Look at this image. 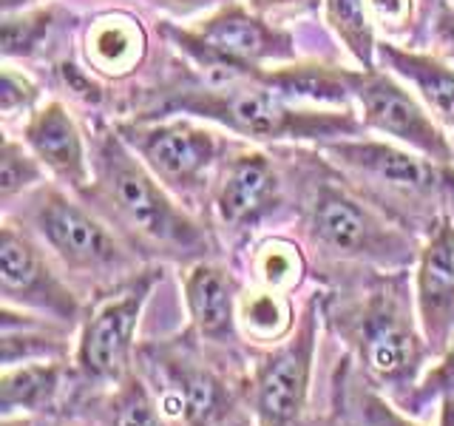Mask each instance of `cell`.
Returning a JSON list of instances; mask_svg holds the SVG:
<instances>
[{"label": "cell", "instance_id": "ac0fdd59", "mask_svg": "<svg viewBox=\"0 0 454 426\" xmlns=\"http://www.w3.org/2000/svg\"><path fill=\"white\" fill-rule=\"evenodd\" d=\"M74 367L63 361H28L0 373V418H51L74 401Z\"/></svg>", "mask_w": 454, "mask_h": 426}, {"label": "cell", "instance_id": "6da1fadb", "mask_svg": "<svg viewBox=\"0 0 454 426\" xmlns=\"http://www.w3.org/2000/svg\"><path fill=\"white\" fill-rule=\"evenodd\" d=\"M324 324L340 338L358 375L401 406L434 361L415 310L409 270L349 279L324 293Z\"/></svg>", "mask_w": 454, "mask_h": 426}, {"label": "cell", "instance_id": "74e56055", "mask_svg": "<svg viewBox=\"0 0 454 426\" xmlns=\"http://www.w3.org/2000/svg\"><path fill=\"white\" fill-rule=\"evenodd\" d=\"M420 6V20L423 23H434V18L440 14V9H446V0H418Z\"/></svg>", "mask_w": 454, "mask_h": 426}, {"label": "cell", "instance_id": "9a60e30c", "mask_svg": "<svg viewBox=\"0 0 454 426\" xmlns=\"http://www.w3.org/2000/svg\"><path fill=\"white\" fill-rule=\"evenodd\" d=\"M420 330L434 359L454 338V217L443 213L420 241L411 273Z\"/></svg>", "mask_w": 454, "mask_h": 426}, {"label": "cell", "instance_id": "f546056e", "mask_svg": "<svg viewBox=\"0 0 454 426\" xmlns=\"http://www.w3.org/2000/svg\"><path fill=\"white\" fill-rule=\"evenodd\" d=\"M40 99V89L37 83L23 75V71H14L9 63L4 66V80H0V114L4 120L12 122L18 117H32V111Z\"/></svg>", "mask_w": 454, "mask_h": 426}, {"label": "cell", "instance_id": "8992f818", "mask_svg": "<svg viewBox=\"0 0 454 426\" xmlns=\"http://www.w3.org/2000/svg\"><path fill=\"white\" fill-rule=\"evenodd\" d=\"M4 219L26 227L80 293L106 296L148 264L85 199H74L49 182L26 193L20 208L6 210Z\"/></svg>", "mask_w": 454, "mask_h": 426}, {"label": "cell", "instance_id": "7a4b0ae2", "mask_svg": "<svg viewBox=\"0 0 454 426\" xmlns=\"http://www.w3.org/2000/svg\"><path fill=\"white\" fill-rule=\"evenodd\" d=\"M148 264L213 259L216 239L128 148L117 128L91 139V182L77 193Z\"/></svg>", "mask_w": 454, "mask_h": 426}, {"label": "cell", "instance_id": "4dcf8cb0", "mask_svg": "<svg viewBox=\"0 0 454 426\" xmlns=\"http://www.w3.org/2000/svg\"><path fill=\"white\" fill-rule=\"evenodd\" d=\"M54 75H57V83H60V89L71 99H77L80 106H99L106 99L103 83L94 77L91 68H80L74 60H60L54 66Z\"/></svg>", "mask_w": 454, "mask_h": 426}, {"label": "cell", "instance_id": "b9f144b4", "mask_svg": "<svg viewBox=\"0 0 454 426\" xmlns=\"http://www.w3.org/2000/svg\"><path fill=\"white\" fill-rule=\"evenodd\" d=\"M449 213L454 217V177H451V188H449Z\"/></svg>", "mask_w": 454, "mask_h": 426}, {"label": "cell", "instance_id": "277c9868", "mask_svg": "<svg viewBox=\"0 0 454 426\" xmlns=\"http://www.w3.org/2000/svg\"><path fill=\"white\" fill-rule=\"evenodd\" d=\"M264 75V71H262ZM170 114H188L227 128L236 137L250 142H324L364 137L366 125L355 111L344 108H312L298 106L281 97L259 80L231 83V85H182L168 91V97L137 114L142 120L170 117Z\"/></svg>", "mask_w": 454, "mask_h": 426}, {"label": "cell", "instance_id": "3957f363", "mask_svg": "<svg viewBox=\"0 0 454 426\" xmlns=\"http://www.w3.org/2000/svg\"><path fill=\"white\" fill-rule=\"evenodd\" d=\"M304 182L298 225L307 253L316 256L318 264L352 273L415 267L423 239L369 202L330 162H309Z\"/></svg>", "mask_w": 454, "mask_h": 426}, {"label": "cell", "instance_id": "1f68e13d", "mask_svg": "<svg viewBox=\"0 0 454 426\" xmlns=\"http://www.w3.org/2000/svg\"><path fill=\"white\" fill-rule=\"evenodd\" d=\"M369 12L387 32H406L415 18V0H369Z\"/></svg>", "mask_w": 454, "mask_h": 426}, {"label": "cell", "instance_id": "7402d4cb", "mask_svg": "<svg viewBox=\"0 0 454 426\" xmlns=\"http://www.w3.org/2000/svg\"><path fill=\"white\" fill-rule=\"evenodd\" d=\"M77 330L63 327L51 319L32 316V312L4 307V367L28 361H71Z\"/></svg>", "mask_w": 454, "mask_h": 426}, {"label": "cell", "instance_id": "ba28073f", "mask_svg": "<svg viewBox=\"0 0 454 426\" xmlns=\"http://www.w3.org/2000/svg\"><path fill=\"white\" fill-rule=\"evenodd\" d=\"M160 281L162 267L145 264L131 281L106 296H97V302L85 310L74 335V352H71L77 383L71 406L114 390L137 369L142 344L139 324L145 316L148 298Z\"/></svg>", "mask_w": 454, "mask_h": 426}, {"label": "cell", "instance_id": "4fadbf2b", "mask_svg": "<svg viewBox=\"0 0 454 426\" xmlns=\"http://www.w3.org/2000/svg\"><path fill=\"white\" fill-rule=\"evenodd\" d=\"M352 97L366 131L389 137L397 146L429 156L440 165H454V146L440 131L437 120L395 75L378 68L352 71Z\"/></svg>", "mask_w": 454, "mask_h": 426}, {"label": "cell", "instance_id": "8fae6325", "mask_svg": "<svg viewBox=\"0 0 454 426\" xmlns=\"http://www.w3.org/2000/svg\"><path fill=\"white\" fill-rule=\"evenodd\" d=\"M0 290L4 307L51 319L71 330H77L89 310L82 293L46 248L12 219H4L0 231Z\"/></svg>", "mask_w": 454, "mask_h": 426}, {"label": "cell", "instance_id": "d6a6232c", "mask_svg": "<svg viewBox=\"0 0 454 426\" xmlns=\"http://www.w3.org/2000/svg\"><path fill=\"white\" fill-rule=\"evenodd\" d=\"M253 12H259L262 18L273 14V18H284V14H307L321 6V0H247Z\"/></svg>", "mask_w": 454, "mask_h": 426}, {"label": "cell", "instance_id": "83f0119b", "mask_svg": "<svg viewBox=\"0 0 454 426\" xmlns=\"http://www.w3.org/2000/svg\"><path fill=\"white\" fill-rule=\"evenodd\" d=\"M46 174L49 170L28 151L26 142L6 137L4 151H0V205H4V210H9L26 193L40 188L46 182Z\"/></svg>", "mask_w": 454, "mask_h": 426}, {"label": "cell", "instance_id": "44dd1931", "mask_svg": "<svg viewBox=\"0 0 454 426\" xmlns=\"http://www.w3.org/2000/svg\"><path fill=\"white\" fill-rule=\"evenodd\" d=\"M298 319H301V310L295 307L290 293L255 288V284L247 281L241 284L236 324L241 344L250 352L270 350L281 344V341H287L295 333Z\"/></svg>", "mask_w": 454, "mask_h": 426}, {"label": "cell", "instance_id": "2e32d148", "mask_svg": "<svg viewBox=\"0 0 454 426\" xmlns=\"http://www.w3.org/2000/svg\"><path fill=\"white\" fill-rule=\"evenodd\" d=\"M193 32L219 54L247 68L295 60V37L287 28L267 23L259 12L241 6L236 0H227L224 6L213 9V14H207Z\"/></svg>", "mask_w": 454, "mask_h": 426}, {"label": "cell", "instance_id": "4316f807", "mask_svg": "<svg viewBox=\"0 0 454 426\" xmlns=\"http://www.w3.org/2000/svg\"><path fill=\"white\" fill-rule=\"evenodd\" d=\"M57 26L54 6H28L20 12H4V57L9 60H26L37 57L49 43Z\"/></svg>", "mask_w": 454, "mask_h": 426}, {"label": "cell", "instance_id": "5b68a950", "mask_svg": "<svg viewBox=\"0 0 454 426\" xmlns=\"http://www.w3.org/2000/svg\"><path fill=\"white\" fill-rule=\"evenodd\" d=\"M137 369L170 426H241L247 359L202 344L188 327L174 338L142 341Z\"/></svg>", "mask_w": 454, "mask_h": 426}, {"label": "cell", "instance_id": "ffe728a7", "mask_svg": "<svg viewBox=\"0 0 454 426\" xmlns=\"http://www.w3.org/2000/svg\"><path fill=\"white\" fill-rule=\"evenodd\" d=\"M145 51V28L125 12L99 14L85 32V60H89L94 75H106L114 80L128 77L139 68Z\"/></svg>", "mask_w": 454, "mask_h": 426}, {"label": "cell", "instance_id": "f35d334b", "mask_svg": "<svg viewBox=\"0 0 454 426\" xmlns=\"http://www.w3.org/2000/svg\"><path fill=\"white\" fill-rule=\"evenodd\" d=\"M318 426H349V418H347V409H344V404H340V395H338V412L333 418H326V421H321Z\"/></svg>", "mask_w": 454, "mask_h": 426}, {"label": "cell", "instance_id": "f1b7e54d", "mask_svg": "<svg viewBox=\"0 0 454 426\" xmlns=\"http://www.w3.org/2000/svg\"><path fill=\"white\" fill-rule=\"evenodd\" d=\"M443 398H454V338L446 344V350L429 364V369L418 381V387L401 404L409 415L420 421H432L434 409Z\"/></svg>", "mask_w": 454, "mask_h": 426}, {"label": "cell", "instance_id": "603a6c76", "mask_svg": "<svg viewBox=\"0 0 454 426\" xmlns=\"http://www.w3.org/2000/svg\"><path fill=\"white\" fill-rule=\"evenodd\" d=\"M247 284L295 296L309 276V253L301 241L287 236H264L250 241L245 256Z\"/></svg>", "mask_w": 454, "mask_h": 426}, {"label": "cell", "instance_id": "e575fe53", "mask_svg": "<svg viewBox=\"0 0 454 426\" xmlns=\"http://www.w3.org/2000/svg\"><path fill=\"white\" fill-rule=\"evenodd\" d=\"M434 37L440 40V46H443L449 60H454V6H446L440 9V14L434 18Z\"/></svg>", "mask_w": 454, "mask_h": 426}, {"label": "cell", "instance_id": "30bf717a", "mask_svg": "<svg viewBox=\"0 0 454 426\" xmlns=\"http://www.w3.org/2000/svg\"><path fill=\"white\" fill-rule=\"evenodd\" d=\"M117 131L151 174L184 205H193L207 188H213L216 170L231 151L222 134L182 114L153 120L134 117L117 122Z\"/></svg>", "mask_w": 454, "mask_h": 426}, {"label": "cell", "instance_id": "e0dca14e", "mask_svg": "<svg viewBox=\"0 0 454 426\" xmlns=\"http://www.w3.org/2000/svg\"><path fill=\"white\" fill-rule=\"evenodd\" d=\"M23 142L43 162V168L71 193L89 188L91 154L85 148L77 120L60 99H51V103L35 108L32 117H26Z\"/></svg>", "mask_w": 454, "mask_h": 426}, {"label": "cell", "instance_id": "9c48e42d", "mask_svg": "<svg viewBox=\"0 0 454 426\" xmlns=\"http://www.w3.org/2000/svg\"><path fill=\"white\" fill-rule=\"evenodd\" d=\"M321 327L324 293H312L287 341L247 352L245 409L250 426H304L316 381Z\"/></svg>", "mask_w": 454, "mask_h": 426}, {"label": "cell", "instance_id": "d6986e66", "mask_svg": "<svg viewBox=\"0 0 454 426\" xmlns=\"http://www.w3.org/2000/svg\"><path fill=\"white\" fill-rule=\"evenodd\" d=\"M378 63L389 68V75L401 77L409 89H415L429 114L449 128H454V66L443 57L415 49H401L395 43H378Z\"/></svg>", "mask_w": 454, "mask_h": 426}, {"label": "cell", "instance_id": "7c38bea8", "mask_svg": "<svg viewBox=\"0 0 454 426\" xmlns=\"http://www.w3.org/2000/svg\"><path fill=\"white\" fill-rule=\"evenodd\" d=\"M216 231L231 245H247L284 208V179L267 154L236 148L227 154L210 188Z\"/></svg>", "mask_w": 454, "mask_h": 426}, {"label": "cell", "instance_id": "836d02e7", "mask_svg": "<svg viewBox=\"0 0 454 426\" xmlns=\"http://www.w3.org/2000/svg\"><path fill=\"white\" fill-rule=\"evenodd\" d=\"M227 0H156V6L176 14V18H191V14L207 12V9H219Z\"/></svg>", "mask_w": 454, "mask_h": 426}, {"label": "cell", "instance_id": "d4e9b609", "mask_svg": "<svg viewBox=\"0 0 454 426\" xmlns=\"http://www.w3.org/2000/svg\"><path fill=\"white\" fill-rule=\"evenodd\" d=\"M326 23L361 68H378V40L369 0H324Z\"/></svg>", "mask_w": 454, "mask_h": 426}, {"label": "cell", "instance_id": "8d00e7d4", "mask_svg": "<svg viewBox=\"0 0 454 426\" xmlns=\"http://www.w3.org/2000/svg\"><path fill=\"white\" fill-rule=\"evenodd\" d=\"M432 426H454V398H443L434 409Z\"/></svg>", "mask_w": 454, "mask_h": 426}, {"label": "cell", "instance_id": "52a82bcc", "mask_svg": "<svg viewBox=\"0 0 454 426\" xmlns=\"http://www.w3.org/2000/svg\"><path fill=\"white\" fill-rule=\"evenodd\" d=\"M318 148L338 165L340 174L355 179L352 185L369 202L420 239L449 213L454 165H440L403 146L366 137L333 139Z\"/></svg>", "mask_w": 454, "mask_h": 426}, {"label": "cell", "instance_id": "d590c367", "mask_svg": "<svg viewBox=\"0 0 454 426\" xmlns=\"http://www.w3.org/2000/svg\"><path fill=\"white\" fill-rule=\"evenodd\" d=\"M40 426H97V421L91 415H85L82 409H66L60 415L43 418Z\"/></svg>", "mask_w": 454, "mask_h": 426}, {"label": "cell", "instance_id": "cb8c5ba5", "mask_svg": "<svg viewBox=\"0 0 454 426\" xmlns=\"http://www.w3.org/2000/svg\"><path fill=\"white\" fill-rule=\"evenodd\" d=\"M71 409H82L97 421V426H170L139 369H134L114 390L99 392Z\"/></svg>", "mask_w": 454, "mask_h": 426}, {"label": "cell", "instance_id": "5bb4252c", "mask_svg": "<svg viewBox=\"0 0 454 426\" xmlns=\"http://www.w3.org/2000/svg\"><path fill=\"white\" fill-rule=\"evenodd\" d=\"M179 284L193 335L210 350L239 355L245 344L239 335L236 310L245 279H239L233 267L222 264L213 256V259L184 264L179 270Z\"/></svg>", "mask_w": 454, "mask_h": 426}, {"label": "cell", "instance_id": "ab89813d", "mask_svg": "<svg viewBox=\"0 0 454 426\" xmlns=\"http://www.w3.org/2000/svg\"><path fill=\"white\" fill-rule=\"evenodd\" d=\"M35 4H37V0H0V9H4V12H20V9H28Z\"/></svg>", "mask_w": 454, "mask_h": 426}, {"label": "cell", "instance_id": "484cf974", "mask_svg": "<svg viewBox=\"0 0 454 426\" xmlns=\"http://www.w3.org/2000/svg\"><path fill=\"white\" fill-rule=\"evenodd\" d=\"M338 395L347 409L349 426H432V421H420L415 415H409L403 406H397L392 398L378 392L361 375L358 381H349L347 373L340 375Z\"/></svg>", "mask_w": 454, "mask_h": 426}, {"label": "cell", "instance_id": "60d3db41", "mask_svg": "<svg viewBox=\"0 0 454 426\" xmlns=\"http://www.w3.org/2000/svg\"><path fill=\"white\" fill-rule=\"evenodd\" d=\"M0 426H40L37 418H0Z\"/></svg>", "mask_w": 454, "mask_h": 426}]
</instances>
